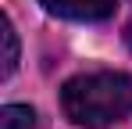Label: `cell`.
Returning <instances> with one entry per match:
<instances>
[{
  "mask_svg": "<svg viewBox=\"0 0 132 129\" xmlns=\"http://www.w3.org/2000/svg\"><path fill=\"white\" fill-rule=\"evenodd\" d=\"M64 115L82 129H107L132 111V75L125 72H89L61 86Z\"/></svg>",
  "mask_w": 132,
  "mask_h": 129,
  "instance_id": "obj_1",
  "label": "cell"
},
{
  "mask_svg": "<svg viewBox=\"0 0 132 129\" xmlns=\"http://www.w3.org/2000/svg\"><path fill=\"white\" fill-rule=\"evenodd\" d=\"M50 15L71 22H104L114 15V0H39Z\"/></svg>",
  "mask_w": 132,
  "mask_h": 129,
  "instance_id": "obj_2",
  "label": "cell"
},
{
  "mask_svg": "<svg viewBox=\"0 0 132 129\" xmlns=\"http://www.w3.org/2000/svg\"><path fill=\"white\" fill-rule=\"evenodd\" d=\"M36 126V111L25 104H7L0 111V129H32Z\"/></svg>",
  "mask_w": 132,
  "mask_h": 129,
  "instance_id": "obj_3",
  "label": "cell"
},
{
  "mask_svg": "<svg viewBox=\"0 0 132 129\" xmlns=\"http://www.w3.org/2000/svg\"><path fill=\"white\" fill-rule=\"evenodd\" d=\"M14 64H18V36H14V25L11 18L4 15V79H11L14 75Z\"/></svg>",
  "mask_w": 132,
  "mask_h": 129,
  "instance_id": "obj_4",
  "label": "cell"
},
{
  "mask_svg": "<svg viewBox=\"0 0 132 129\" xmlns=\"http://www.w3.org/2000/svg\"><path fill=\"white\" fill-rule=\"evenodd\" d=\"M121 36H125V47H129V50H132V22H129V25H125V32H121Z\"/></svg>",
  "mask_w": 132,
  "mask_h": 129,
  "instance_id": "obj_5",
  "label": "cell"
}]
</instances>
